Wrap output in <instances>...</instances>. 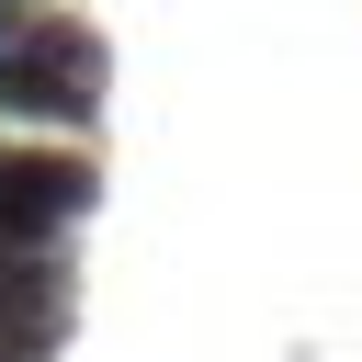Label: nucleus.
Masks as SVG:
<instances>
[{
	"mask_svg": "<svg viewBox=\"0 0 362 362\" xmlns=\"http://www.w3.org/2000/svg\"><path fill=\"white\" fill-rule=\"evenodd\" d=\"M102 102V45L79 23H34L0 45V113H57V124H90Z\"/></svg>",
	"mask_w": 362,
	"mask_h": 362,
	"instance_id": "obj_1",
	"label": "nucleus"
},
{
	"mask_svg": "<svg viewBox=\"0 0 362 362\" xmlns=\"http://www.w3.org/2000/svg\"><path fill=\"white\" fill-rule=\"evenodd\" d=\"M79 215H90V170L79 158H0V249H45Z\"/></svg>",
	"mask_w": 362,
	"mask_h": 362,
	"instance_id": "obj_2",
	"label": "nucleus"
},
{
	"mask_svg": "<svg viewBox=\"0 0 362 362\" xmlns=\"http://www.w3.org/2000/svg\"><path fill=\"white\" fill-rule=\"evenodd\" d=\"M34 328H57V260L0 249V339H34Z\"/></svg>",
	"mask_w": 362,
	"mask_h": 362,
	"instance_id": "obj_3",
	"label": "nucleus"
},
{
	"mask_svg": "<svg viewBox=\"0 0 362 362\" xmlns=\"http://www.w3.org/2000/svg\"><path fill=\"white\" fill-rule=\"evenodd\" d=\"M0 362H23V351H0Z\"/></svg>",
	"mask_w": 362,
	"mask_h": 362,
	"instance_id": "obj_4",
	"label": "nucleus"
}]
</instances>
